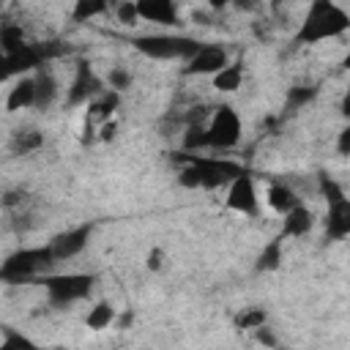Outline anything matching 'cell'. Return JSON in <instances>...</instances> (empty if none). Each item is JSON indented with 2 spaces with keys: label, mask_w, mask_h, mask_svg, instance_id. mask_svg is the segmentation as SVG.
Instances as JSON below:
<instances>
[{
  "label": "cell",
  "mask_w": 350,
  "mask_h": 350,
  "mask_svg": "<svg viewBox=\"0 0 350 350\" xmlns=\"http://www.w3.org/2000/svg\"><path fill=\"white\" fill-rule=\"evenodd\" d=\"M183 167L178 172V183L183 189H202V191H216L221 186H230L238 175H243L246 170L224 156H197V153H186Z\"/></svg>",
  "instance_id": "obj_1"
},
{
  "label": "cell",
  "mask_w": 350,
  "mask_h": 350,
  "mask_svg": "<svg viewBox=\"0 0 350 350\" xmlns=\"http://www.w3.org/2000/svg\"><path fill=\"white\" fill-rule=\"evenodd\" d=\"M347 30H350V14L342 5L331 0H314L295 30V44H320L328 38H339Z\"/></svg>",
  "instance_id": "obj_2"
},
{
  "label": "cell",
  "mask_w": 350,
  "mask_h": 350,
  "mask_svg": "<svg viewBox=\"0 0 350 350\" xmlns=\"http://www.w3.org/2000/svg\"><path fill=\"white\" fill-rule=\"evenodd\" d=\"M131 44L139 55H145L150 60H183V63H189L202 46V41H197L191 36H180V33H175V36L172 33L137 36Z\"/></svg>",
  "instance_id": "obj_3"
},
{
  "label": "cell",
  "mask_w": 350,
  "mask_h": 350,
  "mask_svg": "<svg viewBox=\"0 0 350 350\" xmlns=\"http://www.w3.org/2000/svg\"><path fill=\"white\" fill-rule=\"evenodd\" d=\"M49 265H55L49 243L46 246H27V249H19V252L5 257L0 276H3V282H27V279L41 276Z\"/></svg>",
  "instance_id": "obj_4"
},
{
  "label": "cell",
  "mask_w": 350,
  "mask_h": 350,
  "mask_svg": "<svg viewBox=\"0 0 350 350\" xmlns=\"http://www.w3.org/2000/svg\"><path fill=\"white\" fill-rule=\"evenodd\" d=\"M41 284L52 306H71L77 301H85L93 293L96 276L93 273H44Z\"/></svg>",
  "instance_id": "obj_5"
},
{
  "label": "cell",
  "mask_w": 350,
  "mask_h": 350,
  "mask_svg": "<svg viewBox=\"0 0 350 350\" xmlns=\"http://www.w3.org/2000/svg\"><path fill=\"white\" fill-rule=\"evenodd\" d=\"M241 142V118L230 104L216 107L205 123V148L208 150H232Z\"/></svg>",
  "instance_id": "obj_6"
},
{
  "label": "cell",
  "mask_w": 350,
  "mask_h": 350,
  "mask_svg": "<svg viewBox=\"0 0 350 350\" xmlns=\"http://www.w3.org/2000/svg\"><path fill=\"white\" fill-rule=\"evenodd\" d=\"M107 88L101 85V79L96 77L93 66L88 60H79L77 63V71H74V79L68 85V107H82V104H90L93 98H98Z\"/></svg>",
  "instance_id": "obj_7"
},
{
  "label": "cell",
  "mask_w": 350,
  "mask_h": 350,
  "mask_svg": "<svg viewBox=\"0 0 350 350\" xmlns=\"http://www.w3.org/2000/svg\"><path fill=\"white\" fill-rule=\"evenodd\" d=\"M227 208L235 211V213H243V216H257L260 211V197H257V186H254V178L249 172L238 175L230 186H227Z\"/></svg>",
  "instance_id": "obj_8"
},
{
  "label": "cell",
  "mask_w": 350,
  "mask_h": 350,
  "mask_svg": "<svg viewBox=\"0 0 350 350\" xmlns=\"http://www.w3.org/2000/svg\"><path fill=\"white\" fill-rule=\"evenodd\" d=\"M90 235H93V224H77V227L55 235L49 241V249H52L55 262H66V260H74L77 254H82L85 246H88V241H90Z\"/></svg>",
  "instance_id": "obj_9"
},
{
  "label": "cell",
  "mask_w": 350,
  "mask_h": 350,
  "mask_svg": "<svg viewBox=\"0 0 350 350\" xmlns=\"http://www.w3.org/2000/svg\"><path fill=\"white\" fill-rule=\"evenodd\" d=\"M44 60H46V49H41L36 44H25L22 49L3 55V77H14V74L25 77L27 71L44 68Z\"/></svg>",
  "instance_id": "obj_10"
},
{
  "label": "cell",
  "mask_w": 350,
  "mask_h": 350,
  "mask_svg": "<svg viewBox=\"0 0 350 350\" xmlns=\"http://www.w3.org/2000/svg\"><path fill=\"white\" fill-rule=\"evenodd\" d=\"M230 66V57H227V49L219 46V44H202L200 52L186 63V74L189 77H200V74H208V77H216L221 68Z\"/></svg>",
  "instance_id": "obj_11"
},
{
  "label": "cell",
  "mask_w": 350,
  "mask_h": 350,
  "mask_svg": "<svg viewBox=\"0 0 350 350\" xmlns=\"http://www.w3.org/2000/svg\"><path fill=\"white\" fill-rule=\"evenodd\" d=\"M323 227H325V238L328 241H342V238L350 235V197L347 194H342V197L328 202Z\"/></svg>",
  "instance_id": "obj_12"
},
{
  "label": "cell",
  "mask_w": 350,
  "mask_h": 350,
  "mask_svg": "<svg viewBox=\"0 0 350 350\" xmlns=\"http://www.w3.org/2000/svg\"><path fill=\"white\" fill-rule=\"evenodd\" d=\"M139 19L142 22H156V25H178V5L170 0H142L137 3Z\"/></svg>",
  "instance_id": "obj_13"
},
{
  "label": "cell",
  "mask_w": 350,
  "mask_h": 350,
  "mask_svg": "<svg viewBox=\"0 0 350 350\" xmlns=\"http://www.w3.org/2000/svg\"><path fill=\"white\" fill-rule=\"evenodd\" d=\"M312 227H314V211L301 202L295 211H290L282 219V232L279 235L282 238H304L306 232H312Z\"/></svg>",
  "instance_id": "obj_14"
},
{
  "label": "cell",
  "mask_w": 350,
  "mask_h": 350,
  "mask_svg": "<svg viewBox=\"0 0 350 350\" xmlns=\"http://www.w3.org/2000/svg\"><path fill=\"white\" fill-rule=\"evenodd\" d=\"M36 107V79L33 77H19L14 82V88L5 96V109L8 112H19V109H30Z\"/></svg>",
  "instance_id": "obj_15"
},
{
  "label": "cell",
  "mask_w": 350,
  "mask_h": 350,
  "mask_svg": "<svg viewBox=\"0 0 350 350\" xmlns=\"http://www.w3.org/2000/svg\"><path fill=\"white\" fill-rule=\"evenodd\" d=\"M265 200H268L271 211H276L279 216H287L290 211H295V208L301 205V200H298V194L293 191V186H287V183H282V180H273V183L268 186Z\"/></svg>",
  "instance_id": "obj_16"
},
{
  "label": "cell",
  "mask_w": 350,
  "mask_h": 350,
  "mask_svg": "<svg viewBox=\"0 0 350 350\" xmlns=\"http://www.w3.org/2000/svg\"><path fill=\"white\" fill-rule=\"evenodd\" d=\"M36 79V109H49L55 101H57V79L49 68H38L33 74Z\"/></svg>",
  "instance_id": "obj_17"
},
{
  "label": "cell",
  "mask_w": 350,
  "mask_h": 350,
  "mask_svg": "<svg viewBox=\"0 0 350 350\" xmlns=\"http://www.w3.org/2000/svg\"><path fill=\"white\" fill-rule=\"evenodd\" d=\"M118 104H120V93H115V90H104L98 98H93L90 104H88V120H98V123H107L109 120V115L118 109Z\"/></svg>",
  "instance_id": "obj_18"
},
{
  "label": "cell",
  "mask_w": 350,
  "mask_h": 350,
  "mask_svg": "<svg viewBox=\"0 0 350 350\" xmlns=\"http://www.w3.org/2000/svg\"><path fill=\"white\" fill-rule=\"evenodd\" d=\"M282 246H284V238H282V235L271 238V241L262 246V252L257 254V262H254V268H257L260 273H271V271H276V268L282 265V257H284Z\"/></svg>",
  "instance_id": "obj_19"
},
{
  "label": "cell",
  "mask_w": 350,
  "mask_h": 350,
  "mask_svg": "<svg viewBox=\"0 0 350 350\" xmlns=\"http://www.w3.org/2000/svg\"><path fill=\"white\" fill-rule=\"evenodd\" d=\"M115 323H118V309H115L109 301L93 304L90 312L85 314V325H88L90 331H104V328H109V325H115Z\"/></svg>",
  "instance_id": "obj_20"
},
{
  "label": "cell",
  "mask_w": 350,
  "mask_h": 350,
  "mask_svg": "<svg viewBox=\"0 0 350 350\" xmlns=\"http://www.w3.org/2000/svg\"><path fill=\"white\" fill-rule=\"evenodd\" d=\"M41 145H44V134H41L38 129H19V131H14V137H11V150H14L16 156L36 153Z\"/></svg>",
  "instance_id": "obj_21"
},
{
  "label": "cell",
  "mask_w": 350,
  "mask_h": 350,
  "mask_svg": "<svg viewBox=\"0 0 350 350\" xmlns=\"http://www.w3.org/2000/svg\"><path fill=\"white\" fill-rule=\"evenodd\" d=\"M241 82H243V63L238 60V63H230L227 68H221L216 77H213V88L219 90V93H235L238 88H241Z\"/></svg>",
  "instance_id": "obj_22"
},
{
  "label": "cell",
  "mask_w": 350,
  "mask_h": 350,
  "mask_svg": "<svg viewBox=\"0 0 350 350\" xmlns=\"http://www.w3.org/2000/svg\"><path fill=\"white\" fill-rule=\"evenodd\" d=\"M265 320H268V312L262 309V306H246L241 314H235V325L241 328V331H257V328H262L265 325Z\"/></svg>",
  "instance_id": "obj_23"
},
{
  "label": "cell",
  "mask_w": 350,
  "mask_h": 350,
  "mask_svg": "<svg viewBox=\"0 0 350 350\" xmlns=\"http://www.w3.org/2000/svg\"><path fill=\"white\" fill-rule=\"evenodd\" d=\"M25 44H27V41H25V33H22V27H19V25L5 22V25L0 27V46H3V55L16 52V49H22Z\"/></svg>",
  "instance_id": "obj_24"
},
{
  "label": "cell",
  "mask_w": 350,
  "mask_h": 350,
  "mask_svg": "<svg viewBox=\"0 0 350 350\" xmlns=\"http://www.w3.org/2000/svg\"><path fill=\"white\" fill-rule=\"evenodd\" d=\"M314 96H317V88H312V85H293V88L287 90V96H284V107H287V109H301V107H306Z\"/></svg>",
  "instance_id": "obj_25"
},
{
  "label": "cell",
  "mask_w": 350,
  "mask_h": 350,
  "mask_svg": "<svg viewBox=\"0 0 350 350\" xmlns=\"http://www.w3.org/2000/svg\"><path fill=\"white\" fill-rule=\"evenodd\" d=\"M0 350H41L30 336L14 331V328H5L3 334V342H0Z\"/></svg>",
  "instance_id": "obj_26"
},
{
  "label": "cell",
  "mask_w": 350,
  "mask_h": 350,
  "mask_svg": "<svg viewBox=\"0 0 350 350\" xmlns=\"http://www.w3.org/2000/svg\"><path fill=\"white\" fill-rule=\"evenodd\" d=\"M107 85H109V90H115V93H123V90H129V88L134 85V74H131L129 68H123V66H115V68H109V74H107Z\"/></svg>",
  "instance_id": "obj_27"
},
{
  "label": "cell",
  "mask_w": 350,
  "mask_h": 350,
  "mask_svg": "<svg viewBox=\"0 0 350 350\" xmlns=\"http://www.w3.org/2000/svg\"><path fill=\"white\" fill-rule=\"evenodd\" d=\"M107 11H109L107 3H88V0H79V3L74 5V19H77V22H88V19H93V16H98V14H107Z\"/></svg>",
  "instance_id": "obj_28"
},
{
  "label": "cell",
  "mask_w": 350,
  "mask_h": 350,
  "mask_svg": "<svg viewBox=\"0 0 350 350\" xmlns=\"http://www.w3.org/2000/svg\"><path fill=\"white\" fill-rule=\"evenodd\" d=\"M115 16H118L120 25H137L139 22V8H137V3H120V5H115Z\"/></svg>",
  "instance_id": "obj_29"
},
{
  "label": "cell",
  "mask_w": 350,
  "mask_h": 350,
  "mask_svg": "<svg viewBox=\"0 0 350 350\" xmlns=\"http://www.w3.org/2000/svg\"><path fill=\"white\" fill-rule=\"evenodd\" d=\"M336 150L339 156H350V123L336 134Z\"/></svg>",
  "instance_id": "obj_30"
},
{
  "label": "cell",
  "mask_w": 350,
  "mask_h": 350,
  "mask_svg": "<svg viewBox=\"0 0 350 350\" xmlns=\"http://www.w3.org/2000/svg\"><path fill=\"white\" fill-rule=\"evenodd\" d=\"M254 339H257L260 345H265V347H276V336L271 334V328H268V325L257 328V331H254Z\"/></svg>",
  "instance_id": "obj_31"
},
{
  "label": "cell",
  "mask_w": 350,
  "mask_h": 350,
  "mask_svg": "<svg viewBox=\"0 0 350 350\" xmlns=\"http://www.w3.org/2000/svg\"><path fill=\"white\" fill-rule=\"evenodd\" d=\"M161 260H164L161 249H153V252L148 254V268H150V271H159V268H161Z\"/></svg>",
  "instance_id": "obj_32"
},
{
  "label": "cell",
  "mask_w": 350,
  "mask_h": 350,
  "mask_svg": "<svg viewBox=\"0 0 350 350\" xmlns=\"http://www.w3.org/2000/svg\"><path fill=\"white\" fill-rule=\"evenodd\" d=\"M131 323H134V312H131V309H126L123 314H118V323H115V325H118V328H129Z\"/></svg>",
  "instance_id": "obj_33"
},
{
  "label": "cell",
  "mask_w": 350,
  "mask_h": 350,
  "mask_svg": "<svg viewBox=\"0 0 350 350\" xmlns=\"http://www.w3.org/2000/svg\"><path fill=\"white\" fill-rule=\"evenodd\" d=\"M115 120H107V123H101V139H112L115 137Z\"/></svg>",
  "instance_id": "obj_34"
},
{
  "label": "cell",
  "mask_w": 350,
  "mask_h": 350,
  "mask_svg": "<svg viewBox=\"0 0 350 350\" xmlns=\"http://www.w3.org/2000/svg\"><path fill=\"white\" fill-rule=\"evenodd\" d=\"M339 109H342V115L350 120V85H347V90H345V96H342V104H339Z\"/></svg>",
  "instance_id": "obj_35"
},
{
  "label": "cell",
  "mask_w": 350,
  "mask_h": 350,
  "mask_svg": "<svg viewBox=\"0 0 350 350\" xmlns=\"http://www.w3.org/2000/svg\"><path fill=\"white\" fill-rule=\"evenodd\" d=\"M342 68H347V71H350V52L342 57Z\"/></svg>",
  "instance_id": "obj_36"
}]
</instances>
